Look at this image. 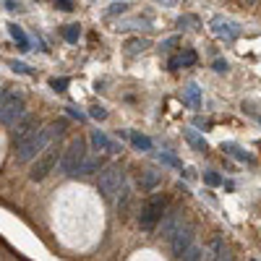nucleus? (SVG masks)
Masks as SVG:
<instances>
[{
    "mask_svg": "<svg viewBox=\"0 0 261 261\" xmlns=\"http://www.w3.org/2000/svg\"><path fill=\"white\" fill-rule=\"evenodd\" d=\"M89 157V151H86V139H73L68 146H65L63 151H60V162H58V170L63 172V175H68V178H73L76 172H79V167H81V162Z\"/></svg>",
    "mask_w": 261,
    "mask_h": 261,
    "instance_id": "f257e3e1",
    "label": "nucleus"
},
{
    "mask_svg": "<svg viewBox=\"0 0 261 261\" xmlns=\"http://www.w3.org/2000/svg\"><path fill=\"white\" fill-rule=\"evenodd\" d=\"M53 139H55V136H53L50 125H47V128H39L32 139H27L21 146H16V160H18L21 165H27V162L37 160V157L42 154V151H45V149L50 146V141H53Z\"/></svg>",
    "mask_w": 261,
    "mask_h": 261,
    "instance_id": "f03ea898",
    "label": "nucleus"
},
{
    "mask_svg": "<svg viewBox=\"0 0 261 261\" xmlns=\"http://www.w3.org/2000/svg\"><path fill=\"white\" fill-rule=\"evenodd\" d=\"M165 209H167V199L165 196H151V199L141 206V212H139V225H141V230H146V232H151L157 225H160V220H162V214H165Z\"/></svg>",
    "mask_w": 261,
    "mask_h": 261,
    "instance_id": "7ed1b4c3",
    "label": "nucleus"
},
{
    "mask_svg": "<svg viewBox=\"0 0 261 261\" xmlns=\"http://www.w3.org/2000/svg\"><path fill=\"white\" fill-rule=\"evenodd\" d=\"M58 162H60V149H58V146H47V149L34 160V165H32V170H29V178H32L34 183L45 180L50 172H55Z\"/></svg>",
    "mask_w": 261,
    "mask_h": 261,
    "instance_id": "20e7f679",
    "label": "nucleus"
},
{
    "mask_svg": "<svg viewBox=\"0 0 261 261\" xmlns=\"http://www.w3.org/2000/svg\"><path fill=\"white\" fill-rule=\"evenodd\" d=\"M123 183H125V175H123V170L118 165L102 167V172H99V193L105 196L107 201L115 199V193L123 188Z\"/></svg>",
    "mask_w": 261,
    "mask_h": 261,
    "instance_id": "39448f33",
    "label": "nucleus"
},
{
    "mask_svg": "<svg viewBox=\"0 0 261 261\" xmlns=\"http://www.w3.org/2000/svg\"><path fill=\"white\" fill-rule=\"evenodd\" d=\"M27 115V102L21 94H11L3 99V105H0V123L3 125H16L21 118Z\"/></svg>",
    "mask_w": 261,
    "mask_h": 261,
    "instance_id": "423d86ee",
    "label": "nucleus"
},
{
    "mask_svg": "<svg viewBox=\"0 0 261 261\" xmlns=\"http://www.w3.org/2000/svg\"><path fill=\"white\" fill-rule=\"evenodd\" d=\"M180 227H183V209L180 206H167L162 220H160V238H167L170 241Z\"/></svg>",
    "mask_w": 261,
    "mask_h": 261,
    "instance_id": "0eeeda50",
    "label": "nucleus"
},
{
    "mask_svg": "<svg viewBox=\"0 0 261 261\" xmlns=\"http://www.w3.org/2000/svg\"><path fill=\"white\" fill-rule=\"evenodd\" d=\"M37 130H39V120H37L34 115H24V118L13 125V144L21 146L27 139H32Z\"/></svg>",
    "mask_w": 261,
    "mask_h": 261,
    "instance_id": "6e6552de",
    "label": "nucleus"
},
{
    "mask_svg": "<svg viewBox=\"0 0 261 261\" xmlns=\"http://www.w3.org/2000/svg\"><path fill=\"white\" fill-rule=\"evenodd\" d=\"M191 246H193V227L191 225H183L175 235L170 238V251H172V256H175V258H180Z\"/></svg>",
    "mask_w": 261,
    "mask_h": 261,
    "instance_id": "1a4fd4ad",
    "label": "nucleus"
},
{
    "mask_svg": "<svg viewBox=\"0 0 261 261\" xmlns=\"http://www.w3.org/2000/svg\"><path fill=\"white\" fill-rule=\"evenodd\" d=\"M209 27H212L214 37H220L225 42H232V39H238V34H241V27H238L235 21H230V18H222V16H214Z\"/></svg>",
    "mask_w": 261,
    "mask_h": 261,
    "instance_id": "9d476101",
    "label": "nucleus"
},
{
    "mask_svg": "<svg viewBox=\"0 0 261 261\" xmlns=\"http://www.w3.org/2000/svg\"><path fill=\"white\" fill-rule=\"evenodd\" d=\"M92 144L97 149H102V151H110V154H118V151H120V144L113 141L110 136H105L102 130H94V134H92Z\"/></svg>",
    "mask_w": 261,
    "mask_h": 261,
    "instance_id": "9b49d317",
    "label": "nucleus"
},
{
    "mask_svg": "<svg viewBox=\"0 0 261 261\" xmlns=\"http://www.w3.org/2000/svg\"><path fill=\"white\" fill-rule=\"evenodd\" d=\"M193 63H196V53L188 50V53H180L175 58H170L167 60V68L170 71H180V68H188V65H193Z\"/></svg>",
    "mask_w": 261,
    "mask_h": 261,
    "instance_id": "f8f14e48",
    "label": "nucleus"
},
{
    "mask_svg": "<svg viewBox=\"0 0 261 261\" xmlns=\"http://www.w3.org/2000/svg\"><path fill=\"white\" fill-rule=\"evenodd\" d=\"M204 253L209 256V261H222V258L227 256V248H225V243H222V238H214L212 246H209V251H204Z\"/></svg>",
    "mask_w": 261,
    "mask_h": 261,
    "instance_id": "ddd939ff",
    "label": "nucleus"
},
{
    "mask_svg": "<svg viewBox=\"0 0 261 261\" xmlns=\"http://www.w3.org/2000/svg\"><path fill=\"white\" fill-rule=\"evenodd\" d=\"M102 167H105L102 160H97V157H86V160L81 162V167H79L76 175H94V172H99Z\"/></svg>",
    "mask_w": 261,
    "mask_h": 261,
    "instance_id": "4468645a",
    "label": "nucleus"
},
{
    "mask_svg": "<svg viewBox=\"0 0 261 261\" xmlns=\"http://www.w3.org/2000/svg\"><path fill=\"white\" fill-rule=\"evenodd\" d=\"M8 34H11V37H13V39L18 42V50H21V53H27V50H32V47H29V37L24 34V29H21V27L11 24V27H8Z\"/></svg>",
    "mask_w": 261,
    "mask_h": 261,
    "instance_id": "2eb2a0df",
    "label": "nucleus"
},
{
    "mask_svg": "<svg viewBox=\"0 0 261 261\" xmlns=\"http://www.w3.org/2000/svg\"><path fill=\"white\" fill-rule=\"evenodd\" d=\"M183 94H186V102L193 107V110H199V107H201V89H199V86H196V84H188Z\"/></svg>",
    "mask_w": 261,
    "mask_h": 261,
    "instance_id": "dca6fc26",
    "label": "nucleus"
},
{
    "mask_svg": "<svg viewBox=\"0 0 261 261\" xmlns=\"http://www.w3.org/2000/svg\"><path fill=\"white\" fill-rule=\"evenodd\" d=\"M128 204H130V188H128V183H123V188L115 193V209L123 214V212H128Z\"/></svg>",
    "mask_w": 261,
    "mask_h": 261,
    "instance_id": "f3484780",
    "label": "nucleus"
},
{
    "mask_svg": "<svg viewBox=\"0 0 261 261\" xmlns=\"http://www.w3.org/2000/svg\"><path fill=\"white\" fill-rule=\"evenodd\" d=\"M128 139H130V144H134V149H139V151H151V139H149V136L136 134V130H130Z\"/></svg>",
    "mask_w": 261,
    "mask_h": 261,
    "instance_id": "a211bd4d",
    "label": "nucleus"
},
{
    "mask_svg": "<svg viewBox=\"0 0 261 261\" xmlns=\"http://www.w3.org/2000/svg\"><path fill=\"white\" fill-rule=\"evenodd\" d=\"M141 188L144 191H151V188H157L160 186V175H157V172H151V170H146V172H141Z\"/></svg>",
    "mask_w": 261,
    "mask_h": 261,
    "instance_id": "6ab92c4d",
    "label": "nucleus"
},
{
    "mask_svg": "<svg viewBox=\"0 0 261 261\" xmlns=\"http://www.w3.org/2000/svg\"><path fill=\"white\" fill-rule=\"evenodd\" d=\"M180 261H206V253H204L201 246H196V243H193V246L180 256Z\"/></svg>",
    "mask_w": 261,
    "mask_h": 261,
    "instance_id": "aec40b11",
    "label": "nucleus"
},
{
    "mask_svg": "<svg viewBox=\"0 0 261 261\" xmlns=\"http://www.w3.org/2000/svg\"><path fill=\"white\" fill-rule=\"evenodd\" d=\"M79 37H81L79 24H71V27H65V29H63V39H65V42H71V45H76Z\"/></svg>",
    "mask_w": 261,
    "mask_h": 261,
    "instance_id": "412c9836",
    "label": "nucleus"
},
{
    "mask_svg": "<svg viewBox=\"0 0 261 261\" xmlns=\"http://www.w3.org/2000/svg\"><path fill=\"white\" fill-rule=\"evenodd\" d=\"M157 160H160V162H165V165H170V167H175V170H183V162H180L178 157L167 154V151H157Z\"/></svg>",
    "mask_w": 261,
    "mask_h": 261,
    "instance_id": "4be33fe9",
    "label": "nucleus"
},
{
    "mask_svg": "<svg viewBox=\"0 0 261 261\" xmlns=\"http://www.w3.org/2000/svg\"><path fill=\"white\" fill-rule=\"evenodd\" d=\"M146 45H149L146 39H130V42H128V55H139V53H144Z\"/></svg>",
    "mask_w": 261,
    "mask_h": 261,
    "instance_id": "5701e85b",
    "label": "nucleus"
},
{
    "mask_svg": "<svg viewBox=\"0 0 261 261\" xmlns=\"http://www.w3.org/2000/svg\"><path fill=\"white\" fill-rule=\"evenodd\" d=\"M186 139H188V144H193L199 151H206V141H204L201 136H196L193 130H186Z\"/></svg>",
    "mask_w": 261,
    "mask_h": 261,
    "instance_id": "b1692460",
    "label": "nucleus"
},
{
    "mask_svg": "<svg viewBox=\"0 0 261 261\" xmlns=\"http://www.w3.org/2000/svg\"><path fill=\"white\" fill-rule=\"evenodd\" d=\"M204 183H206V186H212V188H217V186H222V178L217 175L214 170H209V172H204Z\"/></svg>",
    "mask_w": 261,
    "mask_h": 261,
    "instance_id": "393cba45",
    "label": "nucleus"
},
{
    "mask_svg": "<svg viewBox=\"0 0 261 261\" xmlns=\"http://www.w3.org/2000/svg\"><path fill=\"white\" fill-rule=\"evenodd\" d=\"M89 118H94V120H105L107 118V110L102 105H94V107H89Z\"/></svg>",
    "mask_w": 261,
    "mask_h": 261,
    "instance_id": "a878e982",
    "label": "nucleus"
},
{
    "mask_svg": "<svg viewBox=\"0 0 261 261\" xmlns=\"http://www.w3.org/2000/svg\"><path fill=\"white\" fill-rule=\"evenodd\" d=\"M178 27H191V29H196V27H199V18H196V16H180V18H178Z\"/></svg>",
    "mask_w": 261,
    "mask_h": 261,
    "instance_id": "bb28decb",
    "label": "nucleus"
},
{
    "mask_svg": "<svg viewBox=\"0 0 261 261\" xmlns=\"http://www.w3.org/2000/svg\"><path fill=\"white\" fill-rule=\"evenodd\" d=\"M11 68H13L16 73H24V76H32V68H29L27 63H18V60H13V63H11Z\"/></svg>",
    "mask_w": 261,
    "mask_h": 261,
    "instance_id": "cd10ccee",
    "label": "nucleus"
},
{
    "mask_svg": "<svg viewBox=\"0 0 261 261\" xmlns=\"http://www.w3.org/2000/svg\"><path fill=\"white\" fill-rule=\"evenodd\" d=\"M125 11H128V6L120 0V3H113L110 8H107V16H118V13H125Z\"/></svg>",
    "mask_w": 261,
    "mask_h": 261,
    "instance_id": "c85d7f7f",
    "label": "nucleus"
},
{
    "mask_svg": "<svg viewBox=\"0 0 261 261\" xmlns=\"http://www.w3.org/2000/svg\"><path fill=\"white\" fill-rule=\"evenodd\" d=\"M50 86H53L55 92H65V86H68V79H53Z\"/></svg>",
    "mask_w": 261,
    "mask_h": 261,
    "instance_id": "c756f323",
    "label": "nucleus"
},
{
    "mask_svg": "<svg viewBox=\"0 0 261 261\" xmlns=\"http://www.w3.org/2000/svg\"><path fill=\"white\" fill-rule=\"evenodd\" d=\"M178 42H180L178 37H170V39H165V42H162V45H160V50H162V53H167V50H172V47H175V45H178Z\"/></svg>",
    "mask_w": 261,
    "mask_h": 261,
    "instance_id": "7c9ffc66",
    "label": "nucleus"
},
{
    "mask_svg": "<svg viewBox=\"0 0 261 261\" xmlns=\"http://www.w3.org/2000/svg\"><path fill=\"white\" fill-rule=\"evenodd\" d=\"M65 110H68V115H71V118H76L79 123H84L86 118H89V115H84V113H79V110H76V107H65Z\"/></svg>",
    "mask_w": 261,
    "mask_h": 261,
    "instance_id": "2f4dec72",
    "label": "nucleus"
},
{
    "mask_svg": "<svg viewBox=\"0 0 261 261\" xmlns=\"http://www.w3.org/2000/svg\"><path fill=\"white\" fill-rule=\"evenodd\" d=\"M227 68H230V65H227L225 60H214V71H217V73H227Z\"/></svg>",
    "mask_w": 261,
    "mask_h": 261,
    "instance_id": "473e14b6",
    "label": "nucleus"
},
{
    "mask_svg": "<svg viewBox=\"0 0 261 261\" xmlns=\"http://www.w3.org/2000/svg\"><path fill=\"white\" fill-rule=\"evenodd\" d=\"M55 6H58L60 11H73V3H71V0H55Z\"/></svg>",
    "mask_w": 261,
    "mask_h": 261,
    "instance_id": "72a5a7b5",
    "label": "nucleus"
},
{
    "mask_svg": "<svg viewBox=\"0 0 261 261\" xmlns=\"http://www.w3.org/2000/svg\"><path fill=\"white\" fill-rule=\"evenodd\" d=\"M6 11H21V3H18V0H6Z\"/></svg>",
    "mask_w": 261,
    "mask_h": 261,
    "instance_id": "f704fd0d",
    "label": "nucleus"
},
{
    "mask_svg": "<svg viewBox=\"0 0 261 261\" xmlns=\"http://www.w3.org/2000/svg\"><path fill=\"white\" fill-rule=\"evenodd\" d=\"M8 97V89H0V105H3V99Z\"/></svg>",
    "mask_w": 261,
    "mask_h": 261,
    "instance_id": "c9c22d12",
    "label": "nucleus"
},
{
    "mask_svg": "<svg viewBox=\"0 0 261 261\" xmlns=\"http://www.w3.org/2000/svg\"><path fill=\"white\" fill-rule=\"evenodd\" d=\"M160 3H165V6H172V3H175V0H160Z\"/></svg>",
    "mask_w": 261,
    "mask_h": 261,
    "instance_id": "e433bc0d",
    "label": "nucleus"
},
{
    "mask_svg": "<svg viewBox=\"0 0 261 261\" xmlns=\"http://www.w3.org/2000/svg\"><path fill=\"white\" fill-rule=\"evenodd\" d=\"M222 261H232V258H230V256H225V258H222Z\"/></svg>",
    "mask_w": 261,
    "mask_h": 261,
    "instance_id": "4c0bfd02",
    "label": "nucleus"
},
{
    "mask_svg": "<svg viewBox=\"0 0 261 261\" xmlns=\"http://www.w3.org/2000/svg\"><path fill=\"white\" fill-rule=\"evenodd\" d=\"M251 261H258V258H251Z\"/></svg>",
    "mask_w": 261,
    "mask_h": 261,
    "instance_id": "58836bf2",
    "label": "nucleus"
}]
</instances>
